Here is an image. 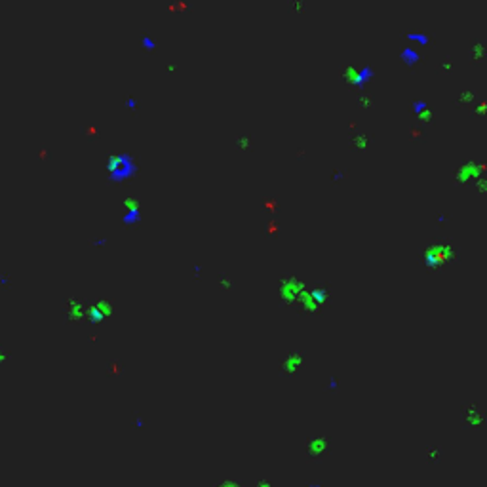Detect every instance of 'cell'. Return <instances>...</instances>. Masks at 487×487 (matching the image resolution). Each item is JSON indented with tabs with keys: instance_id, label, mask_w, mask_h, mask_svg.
I'll use <instances>...</instances> for the list:
<instances>
[{
	"instance_id": "6da1fadb",
	"label": "cell",
	"mask_w": 487,
	"mask_h": 487,
	"mask_svg": "<svg viewBox=\"0 0 487 487\" xmlns=\"http://www.w3.org/2000/svg\"><path fill=\"white\" fill-rule=\"evenodd\" d=\"M107 170H109L110 181L118 183V181H126L129 177H133V173L137 172V166L129 154H114L107 162Z\"/></svg>"
},
{
	"instance_id": "7a4b0ae2",
	"label": "cell",
	"mask_w": 487,
	"mask_h": 487,
	"mask_svg": "<svg viewBox=\"0 0 487 487\" xmlns=\"http://www.w3.org/2000/svg\"><path fill=\"white\" fill-rule=\"evenodd\" d=\"M453 253H455V250L451 246H447V244H436V246H432V248L426 250V253H424V263L430 268H436L440 265V261L443 263Z\"/></svg>"
},
{
	"instance_id": "3957f363",
	"label": "cell",
	"mask_w": 487,
	"mask_h": 487,
	"mask_svg": "<svg viewBox=\"0 0 487 487\" xmlns=\"http://www.w3.org/2000/svg\"><path fill=\"white\" fill-rule=\"evenodd\" d=\"M305 282H301L297 278H285L280 285V295H282L283 301H289V303H293V301H297L301 297V293L305 291Z\"/></svg>"
},
{
	"instance_id": "277c9868",
	"label": "cell",
	"mask_w": 487,
	"mask_h": 487,
	"mask_svg": "<svg viewBox=\"0 0 487 487\" xmlns=\"http://www.w3.org/2000/svg\"><path fill=\"white\" fill-rule=\"evenodd\" d=\"M110 314H112V307L107 301H99V303H95V305L86 308V316H88L90 322H103Z\"/></svg>"
},
{
	"instance_id": "5b68a950",
	"label": "cell",
	"mask_w": 487,
	"mask_h": 487,
	"mask_svg": "<svg viewBox=\"0 0 487 487\" xmlns=\"http://www.w3.org/2000/svg\"><path fill=\"white\" fill-rule=\"evenodd\" d=\"M139 221H141V207H139V202L133 200V198H129V200H126V213H124V217H122V223L128 225V227H135V225H139Z\"/></svg>"
},
{
	"instance_id": "8992f818",
	"label": "cell",
	"mask_w": 487,
	"mask_h": 487,
	"mask_svg": "<svg viewBox=\"0 0 487 487\" xmlns=\"http://www.w3.org/2000/svg\"><path fill=\"white\" fill-rule=\"evenodd\" d=\"M328 449H330V440L324 438V436H318L314 440H310L308 441V445H307L308 455H312V457H322Z\"/></svg>"
},
{
	"instance_id": "52a82bcc",
	"label": "cell",
	"mask_w": 487,
	"mask_h": 487,
	"mask_svg": "<svg viewBox=\"0 0 487 487\" xmlns=\"http://www.w3.org/2000/svg\"><path fill=\"white\" fill-rule=\"evenodd\" d=\"M303 361H305V356H303L301 352H291V354L285 358V361H283V371H285L287 375H295L299 369H301Z\"/></svg>"
},
{
	"instance_id": "ba28073f",
	"label": "cell",
	"mask_w": 487,
	"mask_h": 487,
	"mask_svg": "<svg viewBox=\"0 0 487 487\" xmlns=\"http://www.w3.org/2000/svg\"><path fill=\"white\" fill-rule=\"evenodd\" d=\"M402 59H404L408 65H413L419 61V53H417L413 48H406V50L402 51Z\"/></svg>"
},
{
	"instance_id": "9c48e42d",
	"label": "cell",
	"mask_w": 487,
	"mask_h": 487,
	"mask_svg": "<svg viewBox=\"0 0 487 487\" xmlns=\"http://www.w3.org/2000/svg\"><path fill=\"white\" fill-rule=\"evenodd\" d=\"M369 78H371V69H369V67H365V69H361L358 77H354V78H352V82H354L356 86H363V84H365Z\"/></svg>"
},
{
	"instance_id": "30bf717a",
	"label": "cell",
	"mask_w": 487,
	"mask_h": 487,
	"mask_svg": "<svg viewBox=\"0 0 487 487\" xmlns=\"http://www.w3.org/2000/svg\"><path fill=\"white\" fill-rule=\"evenodd\" d=\"M408 38L411 42H419V44H428V36H424V34H419V32H411L408 34Z\"/></svg>"
},
{
	"instance_id": "8fae6325",
	"label": "cell",
	"mask_w": 487,
	"mask_h": 487,
	"mask_svg": "<svg viewBox=\"0 0 487 487\" xmlns=\"http://www.w3.org/2000/svg\"><path fill=\"white\" fill-rule=\"evenodd\" d=\"M328 388H330L331 392H337V390H339V379H337V377H330Z\"/></svg>"
},
{
	"instance_id": "7c38bea8",
	"label": "cell",
	"mask_w": 487,
	"mask_h": 487,
	"mask_svg": "<svg viewBox=\"0 0 487 487\" xmlns=\"http://www.w3.org/2000/svg\"><path fill=\"white\" fill-rule=\"evenodd\" d=\"M143 44H145L147 50H153V48H154V40H151V38L147 36V38H143Z\"/></svg>"
},
{
	"instance_id": "4fadbf2b",
	"label": "cell",
	"mask_w": 487,
	"mask_h": 487,
	"mask_svg": "<svg viewBox=\"0 0 487 487\" xmlns=\"http://www.w3.org/2000/svg\"><path fill=\"white\" fill-rule=\"evenodd\" d=\"M219 487H242V486H240L238 482H232V480H231V482H223Z\"/></svg>"
},
{
	"instance_id": "5bb4252c",
	"label": "cell",
	"mask_w": 487,
	"mask_h": 487,
	"mask_svg": "<svg viewBox=\"0 0 487 487\" xmlns=\"http://www.w3.org/2000/svg\"><path fill=\"white\" fill-rule=\"evenodd\" d=\"M424 109H426V103H423V101H417L415 103V112H421Z\"/></svg>"
},
{
	"instance_id": "9a60e30c",
	"label": "cell",
	"mask_w": 487,
	"mask_h": 487,
	"mask_svg": "<svg viewBox=\"0 0 487 487\" xmlns=\"http://www.w3.org/2000/svg\"><path fill=\"white\" fill-rule=\"evenodd\" d=\"M133 426H135V428H139V430H141L143 426H145V421H143L141 417H137V421H135V423H133Z\"/></svg>"
},
{
	"instance_id": "2e32d148",
	"label": "cell",
	"mask_w": 487,
	"mask_h": 487,
	"mask_svg": "<svg viewBox=\"0 0 487 487\" xmlns=\"http://www.w3.org/2000/svg\"><path fill=\"white\" fill-rule=\"evenodd\" d=\"M255 487H272V486L268 484L267 480H263V482H259V484H257V486H255Z\"/></svg>"
},
{
	"instance_id": "e0dca14e",
	"label": "cell",
	"mask_w": 487,
	"mask_h": 487,
	"mask_svg": "<svg viewBox=\"0 0 487 487\" xmlns=\"http://www.w3.org/2000/svg\"><path fill=\"white\" fill-rule=\"evenodd\" d=\"M135 105H137L135 99H129V101H128V107H129V109H135Z\"/></svg>"
},
{
	"instance_id": "ac0fdd59",
	"label": "cell",
	"mask_w": 487,
	"mask_h": 487,
	"mask_svg": "<svg viewBox=\"0 0 487 487\" xmlns=\"http://www.w3.org/2000/svg\"><path fill=\"white\" fill-rule=\"evenodd\" d=\"M6 358H8V354H2V352H0V360H6Z\"/></svg>"
},
{
	"instance_id": "d6986e66",
	"label": "cell",
	"mask_w": 487,
	"mask_h": 487,
	"mask_svg": "<svg viewBox=\"0 0 487 487\" xmlns=\"http://www.w3.org/2000/svg\"><path fill=\"white\" fill-rule=\"evenodd\" d=\"M307 487H322V486H318V484H310V486H307Z\"/></svg>"
}]
</instances>
